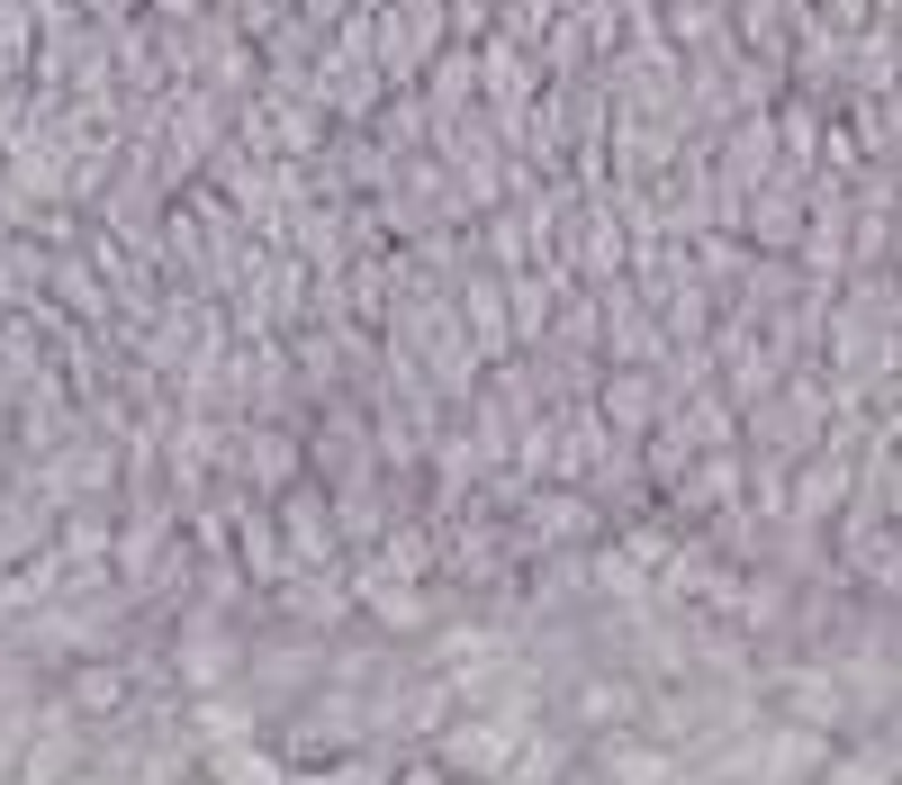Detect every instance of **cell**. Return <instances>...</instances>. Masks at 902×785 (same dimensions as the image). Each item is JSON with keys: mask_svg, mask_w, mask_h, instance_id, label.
<instances>
[{"mask_svg": "<svg viewBox=\"0 0 902 785\" xmlns=\"http://www.w3.org/2000/svg\"><path fill=\"white\" fill-rule=\"evenodd\" d=\"M226 785H280V776L253 767V750H226Z\"/></svg>", "mask_w": 902, "mask_h": 785, "instance_id": "2", "label": "cell"}, {"mask_svg": "<svg viewBox=\"0 0 902 785\" xmlns=\"http://www.w3.org/2000/svg\"><path fill=\"white\" fill-rule=\"evenodd\" d=\"M451 750H461V767H505V758H496V732H461Z\"/></svg>", "mask_w": 902, "mask_h": 785, "instance_id": "1", "label": "cell"}]
</instances>
